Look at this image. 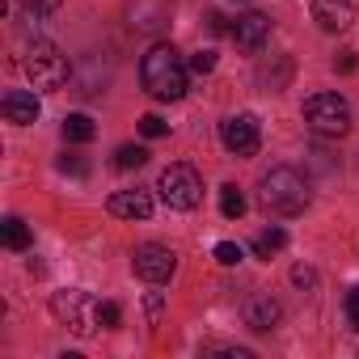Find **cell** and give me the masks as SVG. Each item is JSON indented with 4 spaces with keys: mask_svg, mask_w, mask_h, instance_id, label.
I'll use <instances>...</instances> for the list:
<instances>
[{
    "mask_svg": "<svg viewBox=\"0 0 359 359\" xmlns=\"http://www.w3.org/2000/svg\"><path fill=\"white\" fill-rule=\"evenodd\" d=\"M140 81L152 97L161 102H177V97H187V64L182 55L173 51V43H156L144 64H140Z\"/></svg>",
    "mask_w": 359,
    "mask_h": 359,
    "instance_id": "6da1fadb",
    "label": "cell"
},
{
    "mask_svg": "<svg viewBox=\"0 0 359 359\" xmlns=\"http://www.w3.org/2000/svg\"><path fill=\"white\" fill-rule=\"evenodd\" d=\"M258 203L271 216H300L309 208V182L296 169L275 165L271 173H262V182H258Z\"/></svg>",
    "mask_w": 359,
    "mask_h": 359,
    "instance_id": "7a4b0ae2",
    "label": "cell"
},
{
    "mask_svg": "<svg viewBox=\"0 0 359 359\" xmlns=\"http://www.w3.org/2000/svg\"><path fill=\"white\" fill-rule=\"evenodd\" d=\"M304 123L313 135L338 140L351 131V106L338 93H313V97H304Z\"/></svg>",
    "mask_w": 359,
    "mask_h": 359,
    "instance_id": "3957f363",
    "label": "cell"
},
{
    "mask_svg": "<svg viewBox=\"0 0 359 359\" xmlns=\"http://www.w3.org/2000/svg\"><path fill=\"white\" fill-rule=\"evenodd\" d=\"M26 72H30L34 89H64L72 81V64L55 43H34L26 51Z\"/></svg>",
    "mask_w": 359,
    "mask_h": 359,
    "instance_id": "277c9868",
    "label": "cell"
},
{
    "mask_svg": "<svg viewBox=\"0 0 359 359\" xmlns=\"http://www.w3.org/2000/svg\"><path fill=\"white\" fill-rule=\"evenodd\" d=\"M161 199L173 208V212H195L203 203V177L191 169V165H169L161 173V182H156Z\"/></svg>",
    "mask_w": 359,
    "mask_h": 359,
    "instance_id": "5b68a950",
    "label": "cell"
},
{
    "mask_svg": "<svg viewBox=\"0 0 359 359\" xmlns=\"http://www.w3.org/2000/svg\"><path fill=\"white\" fill-rule=\"evenodd\" d=\"M97 300L89 296V292H55L51 296V313L72 330V334H81V338H89V334H97V325H102V317H97Z\"/></svg>",
    "mask_w": 359,
    "mask_h": 359,
    "instance_id": "8992f818",
    "label": "cell"
},
{
    "mask_svg": "<svg viewBox=\"0 0 359 359\" xmlns=\"http://www.w3.org/2000/svg\"><path fill=\"white\" fill-rule=\"evenodd\" d=\"M131 266H135V275L144 279V283H169V275L177 271V254L169 250V245H156V241H144V245H135V254H131Z\"/></svg>",
    "mask_w": 359,
    "mask_h": 359,
    "instance_id": "52a82bcc",
    "label": "cell"
},
{
    "mask_svg": "<svg viewBox=\"0 0 359 359\" xmlns=\"http://www.w3.org/2000/svg\"><path fill=\"white\" fill-rule=\"evenodd\" d=\"M220 140H224V148H229L233 156H254L258 144H262L258 118H254V114H229V118L220 123Z\"/></svg>",
    "mask_w": 359,
    "mask_h": 359,
    "instance_id": "ba28073f",
    "label": "cell"
},
{
    "mask_svg": "<svg viewBox=\"0 0 359 359\" xmlns=\"http://www.w3.org/2000/svg\"><path fill=\"white\" fill-rule=\"evenodd\" d=\"M127 26L140 34H161L169 26V5L165 0H131L127 5Z\"/></svg>",
    "mask_w": 359,
    "mask_h": 359,
    "instance_id": "9c48e42d",
    "label": "cell"
},
{
    "mask_svg": "<svg viewBox=\"0 0 359 359\" xmlns=\"http://www.w3.org/2000/svg\"><path fill=\"white\" fill-rule=\"evenodd\" d=\"M309 9H313V22L330 34H338L355 22V0H309Z\"/></svg>",
    "mask_w": 359,
    "mask_h": 359,
    "instance_id": "30bf717a",
    "label": "cell"
},
{
    "mask_svg": "<svg viewBox=\"0 0 359 359\" xmlns=\"http://www.w3.org/2000/svg\"><path fill=\"white\" fill-rule=\"evenodd\" d=\"M266 39H271V18H266V13H245V18H237L233 43H237L241 51H262Z\"/></svg>",
    "mask_w": 359,
    "mask_h": 359,
    "instance_id": "8fae6325",
    "label": "cell"
},
{
    "mask_svg": "<svg viewBox=\"0 0 359 359\" xmlns=\"http://www.w3.org/2000/svg\"><path fill=\"white\" fill-rule=\"evenodd\" d=\"M110 216H118V220H148L152 216V195L148 191H114L110 195Z\"/></svg>",
    "mask_w": 359,
    "mask_h": 359,
    "instance_id": "7c38bea8",
    "label": "cell"
},
{
    "mask_svg": "<svg viewBox=\"0 0 359 359\" xmlns=\"http://www.w3.org/2000/svg\"><path fill=\"white\" fill-rule=\"evenodd\" d=\"M0 110H5V118H9V123L30 127V123L39 118V97H34L30 89H9L5 97H0Z\"/></svg>",
    "mask_w": 359,
    "mask_h": 359,
    "instance_id": "4fadbf2b",
    "label": "cell"
},
{
    "mask_svg": "<svg viewBox=\"0 0 359 359\" xmlns=\"http://www.w3.org/2000/svg\"><path fill=\"white\" fill-rule=\"evenodd\" d=\"M279 321V304L271 296H250L245 300V325L250 330H271Z\"/></svg>",
    "mask_w": 359,
    "mask_h": 359,
    "instance_id": "5bb4252c",
    "label": "cell"
},
{
    "mask_svg": "<svg viewBox=\"0 0 359 359\" xmlns=\"http://www.w3.org/2000/svg\"><path fill=\"white\" fill-rule=\"evenodd\" d=\"M93 135H97V127H93V118H89V114H81V110H76V114H68V118H64V140H72V144H89Z\"/></svg>",
    "mask_w": 359,
    "mask_h": 359,
    "instance_id": "9a60e30c",
    "label": "cell"
},
{
    "mask_svg": "<svg viewBox=\"0 0 359 359\" xmlns=\"http://www.w3.org/2000/svg\"><path fill=\"white\" fill-rule=\"evenodd\" d=\"M283 245H287V233H283V229H266V233L254 237V254H258V258H271V254H279Z\"/></svg>",
    "mask_w": 359,
    "mask_h": 359,
    "instance_id": "2e32d148",
    "label": "cell"
},
{
    "mask_svg": "<svg viewBox=\"0 0 359 359\" xmlns=\"http://www.w3.org/2000/svg\"><path fill=\"white\" fill-rule=\"evenodd\" d=\"M5 245H9V250H30V229H26V220H18V216L5 220Z\"/></svg>",
    "mask_w": 359,
    "mask_h": 359,
    "instance_id": "e0dca14e",
    "label": "cell"
},
{
    "mask_svg": "<svg viewBox=\"0 0 359 359\" xmlns=\"http://www.w3.org/2000/svg\"><path fill=\"white\" fill-rule=\"evenodd\" d=\"M148 161V148H140V144H123L118 152H114V165L118 169H140Z\"/></svg>",
    "mask_w": 359,
    "mask_h": 359,
    "instance_id": "ac0fdd59",
    "label": "cell"
},
{
    "mask_svg": "<svg viewBox=\"0 0 359 359\" xmlns=\"http://www.w3.org/2000/svg\"><path fill=\"white\" fill-rule=\"evenodd\" d=\"M220 212H224L229 220L245 216V195H241L237 187H224V191H220Z\"/></svg>",
    "mask_w": 359,
    "mask_h": 359,
    "instance_id": "d6986e66",
    "label": "cell"
},
{
    "mask_svg": "<svg viewBox=\"0 0 359 359\" xmlns=\"http://www.w3.org/2000/svg\"><path fill=\"white\" fill-rule=\"evenodd\" d=\"M165 131H169V123H165L161 114H144V118H140V135H148V140H161Z\"/></svg>",
    "mask_w": 359,
    "mask_h": 359,
    "instance_id": "ffe728a7",
    "label": "cell"
},
{
    "mask_svg": "<svg viewBox=\"0 0 359 359\" xmlns=\"http://www.w3.org/2000/svg\"><path fill=\"white\" fill-rule=\"evenodd\" d=\"M241 258H245V254H241L237 241H220V245H216V262H220V266H237Z\"/></svg>",
    "mask_w": 359,
    "mask_h": 359,
    "instance_id": "44dd1931",
    "label": "cell"
},
{
    "mask_svg": "<svg viewBox=\"0 0 359 359\" xmlns=\"http://www.w3.org/2000/svg\"><path fill=\"white\" fill-rule=\"evenodd\" d=\"M97 317H102V325H106V330H114V325L123 321V309H118L114 300H102V309H97Z\"/></svg>",
    "mask_w": 359,
    "mask_h": 359,
    "instance_id": "7402d4cb",
    "label": "cell"
},
{
    "mask_svg": "<svg viewBox=\"0 0 359 359\" xmlns=\"http://www.w3.org/2000/svg\"><path fill=\"white\" fill-rule=\"evenodd\" d=\"M216 68V51H199L195 60H191V72H199V76H208Z\"/></svg>",
    "mask_w": 359,
    "mask_h": 359,
    "instance_id": "603a6c76",
    "label": "cell"
},
{
    "mask_svg": "<svg viewBox=\"0 0 359 359\" xmlns=\"http://www.w3.org/2000/svg\"><path fill=\"white\" fill-rule=\"evenodd\" d=\"M346 321H351V330H359V287L346 292Z\"/></svg>",
    "mask_w": 359,
    "mask_h": 359,
    "instance_id": "cb8c5ba5",
    "label": "cell"
},
{
    "mask_svg": "<svg viewBox=\"0 0 359 359\" xmlns=\"http://www.w3.org/2000/svg\"><path fill=\"white\" fill-rule=\"evenodd\" d=\"M26 13H55L60 9V0H22Z\"/></svg>",
    "mask_w": 359,
    "mask_h": 359,
    "instance_id": "d4e9b609",
    "label": "cell"
},
{
    "mask_svg": "<svg viewBox=\"0 0 359 359\" xmlns=\"http://www.w3.org/2000/svg\"><path fill=\"white\" fill-rule=\"evenodd\" d=\"M292 283H300V287H313V283H317V275H313L309 266H296V271H292Z\"/></svg>",
    "mask_w": 359,
    "mask_h": 359,
    "instance_id": "484cf974",
    "label": "cell"
},
{
    "mask_svg": "<svg viewBox=\"0 0 359 359\" xmlns=\"http://www.w3.org/2000/svg\"><path fill=\"white\" fill-rule=\"evenodd\" d=\"M60 169H64V173H85V161H76V156H64V161H60Z\"/></svg>",
    "mask_w": 359,
    "mask_h": 359,
    "instance_id": "4316f807",
    "label": "cell"
},
{
    "mask_svg": "<svg viewBox=\"0 0 359 359\" xmlns=\"http://www.w3.org/2000/svg\"><path fill=\"white\" fill-rule=\"evenodd\" d=\"M161 304H165V296H161V292H152V296H148V313L156 317V313H161Z\"/></svg>",
    "mask_w": 359,
    "mask_h": 359,
    "instance_id": "83f0119b",
    "label": "cell"
},
{
    "mask_svg": "<svg viewBox=\"0 0 359 359\" xmlns=\"http://www.w3.org/2000/svg\"><path fill=\"white\" fill-rule=\"evenodd\" d=\"M208 26H212V30L220 34V30H224V18H220V13H208Z\"/></svg>",
    "mask_w": 359,
    "mask_h": 359,
    "instance_id": "f1b7e54d",
    "label": "cell"
},
{
    "mask_svg": "<svg viewBox=\"0 0 359 359\" xmlns=\"http://www.w3.org/2000/svg\"><path fill=\"white\" fill-rule=\"evenodd\" d=\"M338 68H342V72H351V68H355V51H346V55L338 60Z\"/></svg>",
    "mask_w": 359,
    "mask_h": 359,
    "instance_id": "f546056e",
    "label": "cell"
}]
</instances>
